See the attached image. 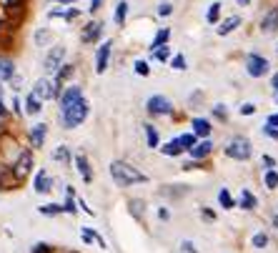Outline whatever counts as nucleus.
Returning a JSON list of instances; mask_svg holds the SVG:
<instances>
[{
  "label": "nucleus",
  "instance_id": "39",
  "mask_svg": "<svg viewBox=\"0 0 278 253\" xmlns=\"http://www.w3.org/2000/svg\"><path fill=\"white\" fill-rule=\"evenodd\" d=\"M256 113V103H243L241 105V115H253Z\"/></svg>",
  "mask_w": 278,
  "mask_h": 253
},
{
  "label": "nucleus",
  "instance_id": "53",
  "mask_svg": "<svg viewBox=\"0 0 278 253\" xmlns=\"http://www.w3.org/2000/svg\"><path fill=\"white\" fill-rule=\"evenodd\" d=\"M58 3H65V5H73V3H78V0H58Z\"/></svg>",
  "mask_w": 278,
  "mask_h": 253
},
{
  "label": "nucleus",
  "instance_id": "30",
  "mask_svg": "<svg viewBox=\"0 0 278 253\" xmlns=\"http://www.w3.org/2000/svg\"><path fill=\"white\" fill-rule=\"evenodd\" d=\"M43 216H58V213H63V205H58V203H46V205H41L38 208Z\"/></svg>",
  "mask_w": 278,
  "mask_h": 253
},
{
  "label": "nucleus",
  "instance_id": "54",
  "mask_svg": "<svg viewBox=\"0 0 278 253\" xmlns=\"http://www.w3.org/2000/svg\"><path fill=\"white\" fill-rule=\"evenodd\" d=\"M238 5H243V8H246V5H251V0H238Z\"/></svg>",
  "mask_w": 278,
  "mask_h": 253
},
{
  "label": "nucleus",
  "instance_id": "7",
  "mask_svg": "<svg viewBox=\"0 0 278 253\" xmlns=\"http://www.w3.org/2000/svg\"><path fill=\"white\" fill-rule=\"evenodd\" d=\"M83 98V88L81 86H68V88H63V93L58 96V101H60V113L65 110V108H70L75 101H81Z\"/></svg>",
  "mask_w": 278,
  "mask_h": 253
},
{
  "label": "nucleus",
  "instance_id": "46",
  "mask_svg": "<svg viewBox=\"0 0 278 253\" xmlns=\"http://www.w3.org/2000/svg\"><path fill=\"white\" fill-rule=\"evenodd\" d=\"M266 125H271V128H278V113H273V115H268V120H266Z\"/></svg>",
  "mask_w": 278,
  "mask_h": 253
},
{
  "label": "nucleus",
  "instance_id": "26",
  "mask_svg": "<svg viewBox=\"0 0 278 253\" xmlns=\"http://www.w3.org/2000/svg\"><path fill=\"white\" fill-rule=\"evenodd\" d=\"M221 3H213V5H208V10H206V20L211 23V25H216L218 20H221Z\"/></svg>",
  "mask_w": 278,
  "mask_h": 253
},
{
  "label": "nucleus",
  "instance_id": "41",
  "mask_svg": "<svg viewBox=\"0 0 278 253\" xmlns=\"http://www.w3.org/2000/svg\"><path fill=\"white\" fill-rule=\"evenodd\" d=\"M181 248H183V253H198L195 243H190V241H183V243H181Z\"/></svg>",
  "mask_w": 278,
  "mask_h": 253
},
{
  "label": "nucleus",
  "instance_id": "43",
  "mask_svg": "<svg viewBox=\"0 0 278 253\" xmlns=\"http://www.w3.org/2000/svg\"><path fill=\"white\" fill-rule=\"evenodd\" d=\"M30 253H50V246H48V243H38Z\"/></svg>",
  "mask_w": 278,
  "mask_h": 253
},
{
  "label": "nucleus",
  "instance_id": "19",
  "mask_svg": "<svg viewBox=\"0 0 278 253\" xmlns=\"http://www.w3.org/2000/svg\"><path fill=\"white\" fill-rule=\"evenodd\" d=\"M75 165H78V171H81L83 181H86V183H91V181H93V173H91L88 158H86V155H75Z\"/></svg>",
  "mask_w": 278,
  "mask_h": 253
},
{
  "label": "nucleus",
  "instance_id": "24",
  "mask_svg": "<svg viewBox=\"0 0 278 253\" xmlns=\"http://www.w3.org/2000/svg\"><path fill=\"white\" fill-rule=\"evenodd\" d=\"M256 205H258V201H256V196H253V193H251L248 188H246V191L241 193V208H243V210H253Z\"/></svg>",
  "mask_w": 278,
  "mask_h": 253
},
{
  "label": "nucleus",
  "instance_id": "15",
  "mask_svg": "<svg viewBox=\"0 0 278 253\" xmlns=\"http://www.w3.org/2000/svg\"><path fill=\"white\" fill-rule=\"evenodd\" d=\"M38 193H48L50 188H53V178L46 173V171H38L35 173V186H33Z\"/></svg>",
  "mask_w": 278,
  "mask_h": 253
},
{
  "label": "nucleus",
  "instance_id": "49",
  "mask_svg": "<svg viewBox=\"0 0 278 253\" xmlns=\"http://www.w3.org/2000/svg\"><path fill=\"white\" fill-rule=\"evenodd\" d=\"M263 165H266L268 171H271V168H276V160H273L271 155H263Z\"/></svg>",
  "mask_w": 278,
  "mask_h": 253
},
{
  "label": "nucleus",
  "instance_id": "5",
  "mask_svg": "<svg viewBox=\"0 0 278 253\" xmlns=\"http://www.w3.org/2000/svg\"><path fill=\"white\" fill-rule=\"evenodd\" d=\"M145 108L150 115H171L173 113V103L166 96H150L145 101Z\"/></svg>",
  "mask_w": 278,
  "mask_h": 253
},
{
  "label": "nucleus",
  "instance_id": "37",
  "mask_svg": "<svg viewBox=\"0 0 278 253\" xmlns=\"http://www.w3.org/2000/svg\"><path fill=\"white\" fill-rule=\"evenodd\" d=\"M63 213H75V201H73V196L65 198V203H63Z\"/></svg>",
  "mask_w": 278,
  "mask_h": 253
},
{
  "label": "nucleus",
  "instance_id": "17",
  "mask_svg": "<svg viewBox=\"0 0 278 253\" xmlns=\"http://www.w3.org/2000/svg\"><path fill=\"white\" fill-rule=\"evenodd\" d=\"M238 25H241V18H238V15H231V18H226V20L216 28V33H218V35H231Z\"/></svg>",
  "mask_w": 278,
  "mask_h": 253
},
{
  "label": "nucleus",
  "instance_id": "33",
  "mask_svg": "<svg viewBox=\"0 0 278 253\" xmlns=\"http://www.w3.org/2000/svg\"><path fill=\"white\" fill-rule=\"evenodd\" d=\"M158 15H161V18H168V15H173V3L163 0V3L158 5Z\"/></svg>",
  "mask_w": 278,
  "mask_h": 253
},
{
  "label": "nucleus",
  "instance_id": "18",
  "mask_svg": "<svg viewBox=\"0 0 278 253\" xmlns=\"http://www.w3.org/2000/svg\"><path fill=\"white\" fill-rule=\"evenodd\" d=\"M15 78V65L10 58H0V80H13Z\"/></svg>",
  "mask_w": 278,
  "mask_h": 253
},
{
  "label": "nucleus",
  "instance_id": "55",
  "mask_svg": "<svg viewBox=\"0 0 278 253\" xmlns=\"http://www.w3.org/2000/svg\"><path fill=\"white\" fill-rule=\"evenodd\" d=\"M273 228H278V213L273 216Z\"/></svg>",
  "mask_w": 278,
  "mask_h": 253
},
{
  "label": "nucleus",
  "instance_id": "32",
  "mask_svg": "<svg viewBox=\"0 0 278 253\" xmlns=\"http://www.w3.org/2000/svg\"><path fill=\"white\" fill-rule=\"evenodd\" d=\"M218 203H221L223 208H233V198H231L228 188H221V193H218Z\"/></svg>",
  "mask_w": 278,
  "mask_h": 253
},
{
  "label": "nucleus",
  "instance_id": "10",
  "mask_svg": "<svg viewBox=\"0 0 278 253\" xmlns=\"http://www.w3.org/2000/svg\"><path fill=\"white\" fill-rule=\"evenodd\" d=\"M33 96H35L38 101H50V98H53V83H50L48 78H41V80H35Z\"/></svg>",
  "mask_w": 278,
  "mask_h": 253
},
{
  "label": "nucleus",
  "instance_id": "36",
  "mask_svg": "<svg viewBox=\"0 0 278 253\" xmlns=\"http://www.w3.org/2000/svg\"><path fill=\"white\" fill-rule=\"evenodd\" d=\"M171 68H176V70H185V58H183V55H173V58H171Z\"/></svg>",
  "mask_w": 278,
  "mask_h": 253
},
{
  "label": "nucleus",
  "instance_id": "21",
  "mask_svg": "<svg viewBox=\"0 0 278 253\" xmlns=\"http://www.w3.org/2000/svg\"><path fill=\"white\" fill-rule=\"evenodd\" d=\"M41 103H43V101H38V98L30 93V96L25 98V113H28V115H38V113L43 110V108H41Z\"/></svg>",
  "mask_w": 278,
  "mask_h": 253
},
{
  "label": "nucleus",
  "instance_id": "12",
  "mask_svg": "<svg viewBox=\"0 0 278 253\" xmlns=\"http://www.w3.org/2000/svg\"><path fill=\"white\" fill-rule=\"evenodd\" d=\"M261 30H263V33H276V30H278V8H271V10L263 15Z\"/></svg>",
  "mask_w": 278,
  "mask_h": 253
},
{
  "label": "nucleus",
  "instance_id": "29",
  "mask_svg": "<svg viewBox=\"0 0 278 253\" xmlns=\"http://www.w3.org/2000/svg\"><path fill=\"white\" fill-rule=\"evenodd\" d=\"M263 183H266V188H268V191H276V188H278V173H276V168L266 171V176H263Z\"/></svg>",
  "mask_w": 278,
  "mask_h": 253
},
{
  "label": "nucleus",
  "instance_id": "47",
  "mask_svg": "<svg viewBox=\"0 0 278 253\" xmlns=\"http://www.w3.org/2000/svg\"><path fill=\"white\" fill-rule=\"evenodd\" d=\"M63 18H65V20H73V18H78V10H75V8H68V10L63 13Z\"/></svg>",
  "mask_w": 278,
  "mask_h": 253
},
{
  "label": "nucleus",
  "instance_id": "44",
  "mask_svg": "<svg viewBox=\"0 0 278 253\" xmlns=\"http://www.w3.org/2000/svg\"><path fill=\"white\" fill-rule=\"evenodd\" d=\"M263 136H268V138H278V128H271V125H263Z\"/></svg>",
  "mask_w": 278,
  "mask_h": 253
},
{
  "label": "nucleus",
  "instance_id": "31",
  "mask_svg": "<svg viewBox=\"0 0 278 253\" xmlns=\"http://www.w3.org/2000/svg\"><path fill=\"white\" fill-rule=\"evenodd\" d=\"M171 53H173V48H171V46H161V48H155V51H153V58H158V60H168V58H171Z\"/></svg>",
  "mask_w": 278,
  "mask_h": 253
},
{
  "label": "nucleus",
  "instance_id": "16",
  "mask_svg": "<svg viewBox=\"0 0 278 253\" xmlns=\"http://www.w3.org/2000/svg\"><path fill=\"white\" fill-rule=\"evenodd\" d=\"M190 128H193L195 136H201V138H208V136H211V123H208L206 118H193Z\"/></svg>",
  "mask_w": 278,
  "mask_h": 253
},
{
  "label": "nucleus",
  "instance_id": "48",
  "mask_svg": "<svg viewBox=\"0 0 278 253\" xmlns=\"http://www.w3.org/2000/svg\"><path fill=\"white\" fill-rule=\"evenodd\" d=\"M5 5L13 10V8H23V0H5Z\"/></svg>",
  "mask_w": 278,
  "mask_h": 253
},
{
  "label": "nucleus",
  "instance_id": "34",
  "mask_svg": "<svg viewBox=\"0 0 278 253\" xmlns=\"http://www.w3.org/2000/svg\"><path fill=\"white\" fill-rule=\"evenodd\" d=\"M53 160H70L68 146H60V148H55V153H53Z\"/></svg>",
  "mask_w": 278,
  "mask_h": 253
},
{
  "label": "nucleus",
  "instance_id": "11",
  "mask_svg": "<svg viewBox=\"0 0 278 253\" xmlns=\"http://www.w3.org/2000/svg\"><path fill=\"white\" fill-rule=\"evenodd\" d=\"M100 33H103V25L98 23V20H93V23H88L86 28H83V33H81V40L86 46H91V43H95V40L100 38Z\"/></svg>",
  "mask_w": 278,
  "mask_h": 253
},
{
  "label": "nucleus",
  "instance_id": "27",
  "mask_svg": "<svg viewBox=\"0 0 278 253\" xmlns=\"http://www.w3.org/2000/svg\"><path fill=\"white\" fill-rule=\"evenodd\" d=\"M178 143H181L183 151H190V148L198 143V136H195V133H183V136H178Z\"/></svg>",
  "mask_w": 278,
  "mask_h": 253
},
{
  "label": "nucleus",
  "instance_id": "57",
  "mask_svg": "<svg viewBox=\"0 0 278 253\" xmlns=\"http://www.w3.org/2000/svg\"><path fill=\"white\" fill-rule=\"evenodd\" d=\"M48 3H53V0H48Z\"/></svg>",
  "mask_w": 278,
  "mask_h": 253
},
{
  "label": "nucleus",
  "instance_id": "28",
  "mask_svg": "<svg viewBox=\"0 0 278 253\" xmlns=\"http://www.w3.org/2000/svg\"><path fill=\"white\" fill-rule=\"evenodd\" d=\"M81 233H83V241H86V243H93V241H95L100 248H105V241H103L95 231H91V228H81Z\"/></svg>",
  "mask_w": 278,
  "mask_h": 253
},
{
  "label": "nucleus",
  "instance_id": "13",
  "mask_svg": "<svg viewBox=\"0 0 278 253\" xmlns=\"http://www.w3.org/2000/svg\"><path fill=\"white\" fill-rule=\"evenodd\" d=\"M211 151H213V143L211 141H203V143H195L188 153H190L193 160H203L206 155H211Z\"/></svg>",
  "mask_w": 278,
  "mask_h": 253
},
{
  "label": "nucleus",
  "instance_id": "38",
  "mask_svg": "<svg viewBox=\"0 0 278 253\" xmlns=\"http://www.w3.org/2000/svg\"><path fill=\"white\" fill-rule=\"evenodd\" d=\"M136 73H138V75H148V73H150L148 63H145V60H136Z\"/></svg>",
  "mask_w": 278,
  "mask_h": 253
},
{
  "label": "nucleus",
  "instance_id": "51",
  "mask_svg": "<svg viewBox=\"0 0 278 253\" xmlns=\"http://www.w3.org/2000/svg\"><path fill=\"white\" fill-rule=\"evenodd\" d=\"M158 216H161L163 221H168V218H171V213H168V210H166V208H161V213H158Z\"/></svg>",
  "mask_w": 278,
  "mask_h": 253
},
{
  "label": "nucleus",
  "instance_id": "6",
  "mask_svg": "<svg viewBox=\"0 0 278 253\" xmlns=\"http://www.w3.org/2000/svg\"><path fill=\"white\" fill-rule=\"evenodd\" d=\"M30 168H33V153H30V151H23V153L18 155L15 165H13V178H15V181H23V178L30 173Z\"/></svg>",
  "mask_w": 278,
  "mask_h": 253
},
{
  "label": "nucleus",
  "instance_id": "4",
  "mask_svg": "<svg viewBox=\"0 0 278 253\" xmlns=\"http://www.w3.org/2000/svg\"><path fill=\"white\" fill-rule=\"evenodd\" d=\"M268 70H271V63H268L263 55L251 53V55L246 58V73H248L251 78H263V75H268Z\"/></svg>",
  "mask_w": 278,
  "mask_h": 253
},
{
  "label": "nucleus",
  "instance_id": "20",
  "mask_svg": "<svg viewBox=\"0 0 278 253\" xmlns=\"http://www.w3.org/2000/svg\"><path fill=\"white\" fill-rule=\"evenodd\" d=\"M168 38H171V28H161V30H158V35L153 38V43H150V53H153L155 48L166 46V43H168Z\"/></svg>",
  "mask_w": 278,
  "mask_h": 253
},
{
  "label": "nucleus",
  "instance_id": "45",
  "mask_svg": "<svg viewBox=\"0 0 278 253\" xmlns=\"http://www.w3.org/2000/svg\"><path fill=\"white\" fill-rule=\"evenodd\" d=\"M100 8H103V0H91V5H88V10H91V13H98Z\"/></svg>",
  "mask_w": 278,
  "mask_h": 253
},
{
  "label": "nucleus",
  "instance_id": "8",
  "mask_svg": "<svg viewBox=\"0 0 278 253\" xmlns=\"http://www.w3.org/2000/svg\"><path fill=\"white\" fill-rule=\"evenodd\" d=\"M110 53H113V40H105V43L98 48V53H95V73H105L108 70Z\"/></svg>",
  "mask_w": 278,
  "mask_h": 253
},
{
  "label": "nucleus",
  "instance_id": "23",
  "mask_svg": "<svg viewBox=\"0 0 278 253\" xmlns=\"http://www.w3.org/2000/svg\"><path fill=\"white\" fill-rule=\"evenodd\" d=\"M161 151H163V155H181V153H183V148H181L178 138H173V141L163 143V146H161Z\"/></svg>",
  "mask_w": 278,
  "mask_h": 253
},
{
  "label": "nucleus",
  "instance_id": "42",
  "mask_svg": "<svg viewBox=\"0 0 278 253\" xmlns=\"http://www.w3.org/2000/svg\"><path fill=\"white\" fill-rule=\"evenodd\" d=\"M46 40H48V33H46V30H38L35 43H38V46H46Z\"/></svg>",
  "mask_w": 278,
  "mask_h": 253
},
{
  "label": "nucleus",
  "instance_id": "14",
  "mask_svg": "<svg viewBox=\"0 0 278 253\" xmlns=\"http://www.w3.org/2000/svg\"><path fill=\"white\" fill-rule=\"evenodd\" d=\"M46 133H48V125H43V123L33 125V131H30L33 148H43V143H46Z\"/></svg>",
  "mask_w": 278,
  "mask_h": 253
},
{
  "label": "nucleus",
  "instance_id": "25",
  "mask_svg": "<svg viewBox=\"0 0 278 253\" xmlns=\"http://www.w3.org/2000/svg\"><path fill=\"white\" fill-rule=\"evenodd\" d=\"M126 15H128V3H126V0H121V3H118L115 5V25H123L126 23Z\"/></svg>",
  "mask_w": 278,
  "mask_h": 253
},
{
  "label": "nucleus",
  "instance_id": "52",
  "mask_svg": "<svg viewBox=\"0 0 278 253\" xmlns=\"http://www.w3.org/2000/svg\"><path fill=\"white\" fill-rule=\"evenodd\" d=\"M271 86H273V91H278V73L273 75V80H271Z\"/></svg>",
  "mask_w": 278,
  "mask_h": 253
},
{
  "label": "nucleus",
  "instance_id": "40",
  "mask_svg": "<svg viewBox=\"0 0 278 253\" xmlns=\"http://www.w3.org/2000/svg\"><path fill=\"white\" fill-rule=\"evenodd\" d=\"M131 210L140 218V216H143V201H133V203H131Z\"/></svg>",
  "mask_w": 278,
  "mask_h": 253
},
{
  "label": "nucleus",
  "instance_id": "9",
  "mask_svg": "<svg viewBox=\"0 0 278 253\" xmlns=\"http://www.w3.org/2000/svg\"><path fill=\"white\" fill-rule=\"evenodd\" d=\"M63 58H65V48H63V46H55V48L46 55V63H43L46 70H48V73H58V68L63 65Z\"/></svg>",
  "mask_w": 278,
  "mask_h": 253
},
{
  "label": "nucleus",
  "instance_id": "2",
  "mask_svg": "<svg viewBox=\"0 0 278 253\" xmlns=\"http://www.w3.org/2000/svg\"><path fill=\"white\" fill-rule=\"evenodd\" d=\"M88 113H91V103L86 101V98H81V101H75L70 108H65L63 110V125L70 131V128H78L86 118H88Z\"/></svg>",
  "mask_w": 278,
  "mask_h": 253
},
{
  "label": "nucleus",
  "instance_id": "1",
  "mask_svg": "<svg viewBox=\"0 0 278 253\" xmlns=\"http://www.w3.org/2000/svg\"><path fill=\"white\" fill-rule=\"evenodd\" d=\"M110 176L118 186H133V183H145L148 176L140 173L136 165L126 163V160H113L110 163Z\"/></svg>",
  "mask_w": 278,
  "mask_h": 253
},
{
  "label": "nucleus",
  "instance_id": "50",
  "mask_svg": "<svg viewBox=\"0 0 278 253\" xmlns=\"http://www.w3.org/2000/svg\"><path fill=\"white\" fill-rule=\"evenodd\" d=\"M216 115L218 118H226V105H216Z\"/></svg>",
  "mask_w": 278,
  "mask_h": 253
},
{
  "label": "nucleus",
  "instance_id": "22",
  "mask_svg": "<svg viewBox=\"0 0 278 253\" xmlns=\"http://www.w3.org/2000/svg\"><path fill=\"white\" fill-rule=\"evenodd\" d=\"M145 143H148V148H158V146H161V138H158V131L153 128L150 123L145 125Z\"/></svg>",
  "mask_w": 278,
  "mask_h": 253
},
{
  "label": "nucleus",
  "instance_id": "35",
  "mask_svg": "<svg viewBox=\"0 0 278 253\" xmlns=\"http://www.w3.org/2000/svg\"><path fill=\"white\" fill-rule=\"evenodd\" d=\"M268 246V236L266 233H256L253 236V248H266Z\"/></svg>",
  "mask_w": 278,
  "mask_h": 253
},
{
  "label": "nucleus",
  "instance_id": "3",
  "mask_svg": "<svg viewBox=\"0 0 278 253\" xmlns=\"http://www.w3.org/2000/svg\"><path fill=\"white\" fill-rule=\"evenodd\" d=\"M251 153H253L251 141H248V138H243V136H235V138L228 143V148H226V155H228V158H233V160H248V158H251Z\"/></svg>",
  "mask_w": 278,
  "mask_h": 253
},
{
  "label": "nucleus",
  "instance_id": "56",
  "mask_svg": "<svg viewBox=\"0 0 278 253\" xmlns=\"http://www.w3.org/2000/svg\"><path fill=\"white\" fill-rule=\"evenodd\" d=\"M276 103H278V91H276Z\"/></svg>",
  "mask_w": 278,
  "mask_h": 253
}]
</instances>
